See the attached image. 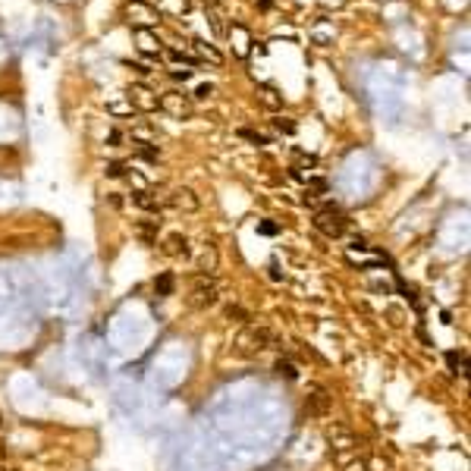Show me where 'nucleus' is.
<instances>
[{"label":"nucleus","instance_id":"obj_4","mask_svg":"<svg viewBox=\"0 0 471 471\" xmlns=\"http://www.w3.org/2000/svg\"><path fill=\"white\" fill-rule=\"evenodd\" d=\"M157 107L164 110V113H170L173 119H188L192 116V101H188L185 94H179V91H167L164 98L157 101Z\"/></svg>","mask_w":471,"mask_h":471},{"label":"nucleus","instance_id":"obj_12","mask_svg":"<svg viewBox=\"0 0 471 471\" xmlns=\"http://www.w3.org/2000/svg\"><path fill=\"white\" fill-rule=\"evenodd\" d=\"M273 374L283 377V380H298V367L289 362V358H277V362H273Z\"/></svg>","mask_w":471,"mask_h":471},{"label":"nucleus","instance_id":"obj_23","mask_svg":"<svg viewBox=\"0 0 471 471\" xmlns=\"http://www.w3.org/2000/svg\"><path fill=\"white\" fill-rule=\"evenodd\" d=\"M446 362H449L452 367H456V374H459V364L465 367V355H459V352H446Z\"/></svg>","mask_w":471,"mask_h":471},{"label":"nucleus","instance_id":"obj_30","mask_svg":"<svg viewBox=\"0 0 471 471\" xmlns=\"http://www.w3.org/2000/svg\"><path fill=\"white\" fill-rule=\"evenodd\" d=\"M0 424H3V418H0Z\"/></svg>","mask_w":471,"mask_h":471},{"label":"nucleus","instance_id":"obj_8","mask_svg":"<svg viewBox=\"0 0 471 471\" xmlns=\"http://www.w3.org/2000/svg\"><path fill=\"white\" fill-rule=\"evenodd\" d=\"M160 252H164L167 258H188L192 248H188V239L182 233H170V236H164V242H160Z\"/></svg>","mask_w":471,"mask_h":471},{"label":"nucleus","instance_id":"obj_28","mask_svg":"<svg viewBox=\"0 0 471 471\" xmlns=\"http://www.w3.org/2000/svg\"><path fill=\"white\" fill-rule=\"evenodd\" d=\"M132 70H135V72H139V75H148V72H151V70H148V66H142V63H132Z\"/></svg>","mask_w":471,"mask_h":471},{"label":"nucleus","instance_id":"obj_6","mask_svg":"<svg viewBox=\"0 0 471 471\" xmlns=\"http://www.w3.org/2000/svg\"><path fill=\"white\" fill-rule=\"evenodd\" d=\"M330 405H333V396H330L327 390L314 387V393L305 399V415H308V418H327Z\"/></svg>","mask_w":471,"mask_h":471},{"label":"nucleus","instance_id":"obj_16","mask_svg":"<svg viewBox=\"0 0 471 471\" xmlns=\"http://www.w3.org/2000/svg\"><path fill=\"white\" fill-rule=\"evenodd\" d=\"M273 126H277V132H283V135H295V129H298L289 116H277V119H273Z\"/></svg>","mask_w":471,"mask_h":471},{"label":"nucleus","instance_id":"obj_7","mask_svg":"<svg viewBox=\"0 0 471 471\" xmlns=\"http://www.w3.org/2000/svg\"><path fill=\"white\" fill-rule=\"evenodd\" d=\"M167 201H170V208H176V211H198V208H201L198 195H195L188 185H179V188H173Z\"/></svg>","mask_w":471,"mask_h":471},{"label":"nucleus","instance_id":"obj_27","mask_svg":"<svg viewBox=\"0 0 471 471\" xmlns=\"http://www.w3.org/2000/svg\"><path fill=\"white\" fill-rule=\"evenodd\" d=\"M211 91H214V88H211V85H198V91H195V98H208V94H211Z\"/></svg>","mask_w":471,"mask_h":471},{"label":"nucleus","instance_id":"obj_24","mask_svg":"<svg viewBox=\"0 0 471 471\" xmlns=\"http://www.w3.org/2000/svg\"><path fill=\"white\" fill-rule=\"evenodd\" d=\"M170 75H173L176 82H188V79H192V70H173Z\"/></svg>","mask_w":471,"mask_h":471},{"label":"nucleus","instance_id":"obj_22","mask_svg":"<svg viewBox=\"0 0 471 471\" xmlns=\"http://www.w3.org/2000/svg\"><path fill=\"white\" fill-rule=\"evenodd\" d=\"M139 154H142L145 160H157V151L148 148V142H139Z\"/></svg>","mask_w":471,"mask_h":471},{"label":"nucleus","instance_id":"obj_29","mask_svg":"<svg viewBox=\"0 0 471 471\" xmlns=\"http://www.w3.org/2000/svg\"><path fill=\"white\" fill-rule=\"evenodd\" d=\"M258 6L261 10H270V0H258Z\"/></svg>","mask_w":471,"mask_h":471},{"label":"nucleus","instance_id":"obj_11","mask_svg":"<svg viewBox=\"0 0 471 471\" xmlns=\"http://www.w3.org/2000/svg\"><path fill=\"white\" fill-rule=\"evenodd\" d=\"M173 289H176V280H173V273H157V277H154V292H157L160 298L173 295Z\"/></svg>","mask_w":471,"mask_h":471},{"label":"nucleus","instance_id":"obj_26","mask_svg":"<svg viewBox=\"0 0 471 471\" xmlns=\"http://www.w3.org/2000/svg\"><path fill=\"white\" fill-rule=\"evenodd\" d=\"M107 201H110V208H123V198H119L116 192H110V195H107Z\"/></svg>","mask_w":471,"mask_h":471},{"label":"nucleus","instance_id":"obj_1","mask_svg":"<svg viewBox=\"0 0 471 471\" xmlns=\"http://www.w3.org/2000/svg\"><path fill=\"white\" fill-rule=\"evenodd\" d=\"M277 346V333L270 327H254V324H245L242 330L233 336V355L236 358H252L264 352V349Z\"/></svg>","mask_w":471,"mask_h":471},{"label":"nucleus","instance_id":"obj_20","mask_svg":"<svg viewBox=\"0 0 471 471\" xmlns=\"http://www.w3.org/2000/svg\"><path fill=\"white\" fill-rule=\"evenodd\" d=\"M107 176H110V179H119V176H126V164H119V160H113V164H107Z\"/></svg>","mask_w":471,"mask_h":471},{"label":"nucleus","instance_id":"obj_10","mask_svg":"<svg viewBox=\"0 0 471 471\" xmlns=\"http://www.w3.org/2000/svg\"><path fill=\"white\" fill-rule=\"evenodd\" d=\"M157 229H160V220H139V223H135V233H139L142 242H154V239H157Z\"/></svg>","mask_w":471,"mask_h":471},{"label":"nucleus","instance_id":"obj_3","mask_svg":"<svg viewBox=\"0 0 471 471\" xmlns=\"http://www.w3.org/2000/svg\"><path fill=\"white\" fill-rule=\"evenodd\" d=\"M217 302H220L217 283H214L211 277H201V273H198V280H195L192 292H188V308H195V311H204V308H214Z\"/></svg>","mask_w":471,"mask_h":471},{"label":"nucleus","instance_id":"obj_2","mask_svg":"<svg viewBox=\"0 0 471 471\" xmlns=\"http://www.w3.org/2000/svg\"><path fill=\"white\" fill-rule=\"evenodd\" d=\"M311 223H314V229H318V233H324L327 239H339V236L349 229V217L336 208V204H324V208L314 214Z\"/></svg>","mask_w":471,"mask_h":471},{"label":"nucleus","instance_id":"obj_19","mask_svg":"<svg viewBox=\"0 0 471 471\" xmlns=\"http://www.w3.org/2000/svg\"><path fill=\"white\" fill-rule=\"evenodd\" d=\"M327 179H321V176H314V179H308V188L305 192H327Z\"/></svg>","mask_w":471,"mask_h":471},{"label":"nucleus","instance_id":"obj_18","mask_svg":"<svg viewBox=\"0 0 471 471\" xmlns=\"http://www.w3.org/2000/svg\"><path fill=\"white\" fill-rule=\"evenodd\" d=\"M258 233H261V236H277V233H280V223H273V220H261V223H258Z\"/></svg>","mask_w":471,"mask_h":471},{"label":"nucleus","instance_id":"obj_21","mask_svg":"<svg viewBox=\"0 0 471 471\" xmlns=\"http://www.w3.org/2000/svg\"><path fill=\"white\" fill-rule=\"evenodd\" d=\"M364 465H367V471H390V462H383V459H367Z\"/></svg>","mask_w":471,"mask_h":471},{"label":"nucleus","instance_id":"obj_14","mask_svg":"<svg viewBox=\"0 0 471 471\" xmlns=\"http://www.w3.org/2000/svg\"><path fill=\"white\" fill-rule=\"evenodd\" d=\"M226 318L236 321V324H242V327H245V324H252V314H248L242 305H229V308H226Z\"/></svg>","mask_w":471,"mask_h":471},{"label":"nucleus","instance_id":"obj_9","mask_svg":"<svg viewBox=\"0 0 471 471\" xmlns=\"http://www.w3.org/2000/svg\"><path fill=\"white\" fill-rule=\"evenodd\" d=\"M195 264H198V273H201V277H214V273L220 270V252H217V245L208 242Z\"/></svg>","mask_w":471,"mask_h":471},{"label":"nucleus","instance_id":"obj_17","mask_svg":"<svg viewBox=\"0 0 471 471\" xmlns=\"http://www.w3.org/2000/svg\"><path fill=\"white\" fill-rule=\"evenodd\" d=\"M139 41H142L139 47L145 50V54H157V44H154V38L148 35V32H139Z\"/></svg>","mask_w":471,"mask_h":471},{"label":"nucleus","instance_id":"obj_5","mask_svg":"<svg viewBox=\"0 0 471 471\" xmlns=\"http://www.w3.org/2000/svg\"><path fill=\"white\" fill-rule=\"evenodd\" d=\"M324 436H327L330 449H336V452H352V449L358 446L355 434L349 431V427H342V424H330L327 431H324Z\"/></svg>","mask_w":471,"mask_h":471},{"label":"nucleus","instance_id":"obj_25","mask_svg":"<svg viewBox=\"0 0 471 471\" xmlns=\"http://www.w3.org/2000/svg\"><path fill=\"white\" fill-rule=\"evenodd\" d=\"M346 471H367V465H364L362 459H358V462H349V465H346Z\"/></svg>","mask_w":471,"mask_h":471},{"label":"nucleus","instance_id":"obj_13","mask_svg":"<svg viewBox=\"0 0 471 471\" xmlns=\"http://www.w3.org/2000/svg\"><path fill=\"white\" fill-rule=\"evenodd\" d=\"M132 204H139L142 211H154V214L160 211V204H157V198H154L151 192H145V188H139V192H132Z\"/></svg>","mask_w":471,"mask_h":471},{"label":"nucleus","instance_id":"obj_15","mask_svg":"<svg viewBox=\"0 0 471 471\" xmlns=\"http://www.w3.org/2000/svg\"><path fill=\"white\" fill-rule=\"evenodd\" d=\"M239 135H242L245 142H252V145H258V148H264V145H270V139L264 132H254V129H239Z\"/></svg>","mask_w":471,"mask_h":471}]
</instances>
